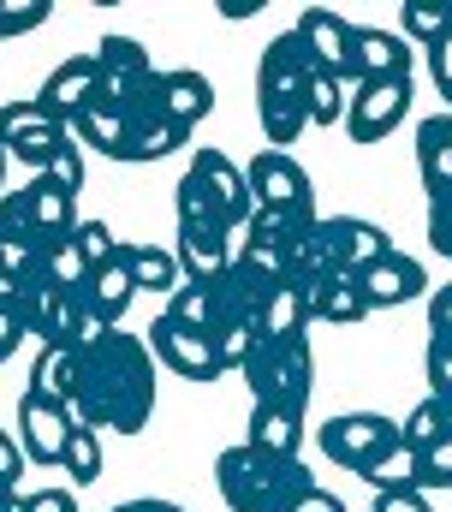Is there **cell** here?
<instances>
[{"label":"cell","instance_id":"1","mask_svg":"<svg viewBox=\"0 0 452 512\" xmlns=\"http://www.w3.org/2000/svg\"><path fill=\"white\" fill-rule=\"evenodd\" d=\"M78 423L102 435H143L155 417V352L149 340L113 328L108 340L84 346V376H78Z\"/></svg>","mask_w":452,"mask_h":512},{"label":"cell","instance_id":"2","mask_svg":"<svg viewBox=\"0 0 452 512\" xmlns=\"http://www.w3.org/2000/svg\"><path fill=\"white\" fill-rule=\"evenodd\" d=\"M310 78H316V60L304 36L280 30L256 60V120H262L268 149H292L310 131Z\"/></svg>","mask_w":452,"mask_h":512},{"label":"cell","instance_id":"3","mask_svg":"<svg viewBox=\"0 0 452 512\" xmlns=\"http://www.w3.org/2000/svg\"><path fill=\"white\" fill-rule=\"evenodd\" d=\"M215 489L232 512H292L310 489V465L304 459H286V453H268L256 441H238L215 459Z\"/></svg>","mask_w":452,"mask_h":512},{"label":"cell","instance_id":"4","mask_svg":"<svg viewBox=\"0 0 452 512\" xmlns=\"http://www.w3.org/2000/svg\"><path fill=\"white\" fill-rule=\"evenodd\" d=\"M179 227H221V233H244L250 215H256V197L244 185V167L226 155V149H191V167L179 179Z\"/></svg>","mask_w":452,"mask_h":512},{"label":"cell","instance_id":"5","mask_svg":"<svg viewBox=\"0 0 452 512\" xmlns=\"http://www.w3.org/2000/svg\"><path fill=\"white\" fill-rule=\"evenodd\" d=\"M244 382L256 393V405H280V411H310V387H316V358H310V334L292 340H262V352L250 358Z\"/></svg>","mask_w":452,"mask_h":512},{"label":"cell","instance_id":"6","mask_svg":"<svg viewBox=\"0 0 452 512\" xmlns=\"http://www.w3.org/2000/svg\"><path fill=\"white\" fill-rule=\"evenodd\" d=\"M0 292H12V304H18V316H24V328H30V340H42V346H72V322H78L84 292H66V286L48 274L42 256H36L24 274H12Z\"/></svg>","mask_w":452,"mask_h":512},{"label":"cell","instance_id":"7","mask_svg":"<svg viewBox=\"0 0 452 512\" xmlns=\"http://www.w3.org/2000/svg\"><path fill=\"white\" fill-rule=\"evenodd\" d=\"M244 185H250L256 209H268V215L322 221V215H316V185H310V173H304V167H298L286 149H262V155H250V167H244Z\"/></svg>","mask_w":452,"mask_h":512},{"label":"cell","instance_id":"8","mask_svg":"<svg viewBox=\"0 0 452 512\" xmlns=\"http://www.w3.org/2000/svg\"><path fill=\"white\" fill-rule=\"evenodd\" d=\"M316 441H322V453L334 459L339 471L363 477V471L399 441V423L381 417V411H339V417H328V423L316 429Z\"/></svg>","mask_w":452,"mask_h":512},{"label":"cell","instance_id":"9","mask_svg":"<svg viewBox=\"0 0 452 512\" xmlns=\"http://www.w3.org/2000/svg\"><path fill=\"white\" fill-rule=\"evenodd\" d=\"M149 352H155V364H167L179 382H221L226 364H221V346L209 340V334H197V328H185L179 316H155L149 322Z\"/></svg>","mask_w":452,"mask_h":512},{"label":"cell","instance_id":"10","mask_svg":"<svg viewBox=\"0 0 452 512\" xmlns=\"http://www.w3.org/2000/svg\"><path fill=\"white\" fill-rule=\"evenodd\" d=\"M96 72H102V102H113V108H143L149 90H155V78H161L155 60H149V48L137 36H119V30L102 36Z\"/></svg>","mask_w":452,"mask_h":512},{"label":"cell","instance_id":"11","mask_svg":"<svg viewBox=\"0 0 452 512\" xmlns=\"http://www.w3.org/2000/svg\"><path fill=\"white\" fill-rule=\"evenodd\" d=\"M0 137H6V155H12V161L48 173V161L66 149L72 126H60V120L42 114L36 102H6V108H0Z\"/></svg>","mask_w":452,"mask_h":512},{"label":"cell","instance_id":"12","mask_svg":"<svg viewBox=\"0 0 452 512\" xmlns=\"http://www.w3.org/2000/svg\"><path fill=\"white\" fill-rule=\"evenodd\" d=\"M411 114V78H381V84H357L351 108H345V137L351 143H381L393 126H405Z\"/></svg>","mask_w":452,"mask_h":512},{"label":"cell","instance_id":"13","mask_svg":"<svg viewBox=\"0 0 452 512\" xmlns=\"http://www.w3.org/2000/svg\"><path fill=\"white\" fill-rule=\"evenodd\" d=\"M381 78H411V42L399 30H387V24H357L351 66H345V90L381 84Z\"/></svg>","mask_w":452,"mask_h":512},{"label":"cell","instance_id":"14","mask_svg":"<svg viewBox=\"0 0 452 512\" xmlns=\"http://www.w3.org/2000/svg\"><path fill=\"white\" fill-rule=\"evenodd\" d=\"M72 423H78L72 405H54L42 393H24L18 399V441H24L30 465H60L66 459V441H72Z\"/></svg>","mask_w":452,"mask_h":512},{"label":"cell","instance_id":"15","mask_svg":"<svg viewBox=\"0 0 452 512\" xmlns=\"http://www.w3.org/2000/svg\"><path fill=\"white\" fill-rule=\"evenodd\" d=\"M102 102V72H96V54H78V60H60L54 72H48V84L36 90V108L42 114H54L60 126H72L84 108H96Z\"/></svg>","mask_w":452,"mask_h":512},{"label":"cell","instance_id":"16","mask_svg":"<svg viewBox=\"0 0 452 512\" xmlns=\"http://www.w3.org/2000/svg\"><path fill=\"white\" fill-rule=\"evenodd\" d=\"M238 310H250V304L232 292V280H179V292L167 298V316H179L185 328H197L209 340L221 334Z\"/></svg>","mask_w":452,"mask_h":512},{"label":"cell","instance_id":"17","mask_svg":"<svg viewBox=\"0 0 452 512\" xmlns=\"http://www.w3.org/2000/svg\"><path fill=\"white\" fill-rule=\"evenodd\" d=\"M357 286H363L369 310H399V304H411V298H429V292H435V286H429L423 256H405V251H387L375 268H363V274H357Z\"/></svg>","mask_w":452,"mask_h":512},{"label":"cell","instance_id":"18","mask_svg":"<svg viewBox=\"0 0 452 512\" xmlns=\"http://www.w3.org/2000/svg\"><path fill=\"white\" fill-rule=\"evenodd\" d=\"M322 239H328V262L339 274H363V268H375L381 256L393 251L387 227H375L363 215H322Z\"/></svg>","mask_w":452,"mask_h":512},{"label":"cell","instance_id":"19","mask_svg":"<svg viewBox=\"0 0 452 512\" xmlns=\"http://www.w3.org/2000/svg\"><path fill=\"white\" fill-rule=\"evenodd\" d=\"M149 102H155L167 120H179V126H203V120L215 114V84H209L197 66H173V72L155 78Z\"/></svg>","mask_w":452,"mask_h":512},{"label":"cell","instance_id":"20","mask_svg":"<svg viewBox=\"0 0 452 512\" xmlns=\"http://www.w3.org/2000/svg\"><path fill=\"white\" fill-rule=\"evenodd\" d=\"M292 30L304 36V48H310L316 72H334V78H345V66H351V36H357V24H345L334 6H310V12H298V24H292Z\"/></svg>","mask_w":452,"mask_h":512},{"label":"cell","instance_id":"21","mask_svg":"<svg viewBox=\"0 0 452 512\" xmlns=\"http://www.w3.org/2000/svg\"><path fill=\"white\" fill-rule=\"evenodd\" d=\"M304 292V304H310V322H334V328H357L363 316H375L369 310V298H363V286H357V274H322V280H310V286H298Z\"/></svg>","mask_w":452,"mask_h":512},{"label":"cell","instance_id":"22","mask_svg":"<svg viewBox=\"0 0 452 512\" xmlns=\"http://www.w3.org/2000/svg\"><path fill=\"white\" fill-rule=\"evenodd\" d=\"M24 197H30V227H36V245H42V251L78 233V197H72V191H60L54 179L36 173V179L24 185Z\"/></svg>","mask_w":452,"mask_h":512},{"label":"cell","instance_id":"23","mask_svg":"<svg viewBox=\"0 0 452 512\" xmlns=\"http://www.w3.org/2000/svg\"><path fill=\"white\" fill-rule=\"evenodd\" d=\"M232 233L221 227H179V268H185V280H226L232 274Z\"/></svg>","mask_w":452,"mask_h":512},{"label":"cell","instance_id":"24","mask_svg":"<svg viewBox=\"0 0 452 512\" xmlns=\"http://www.w3.org/2000/svg\"><path fill=\"white\" fill-rule=\"evenodd\" d=\"M185 143H191V126L167 120L155 102L131 108V143H125V161H161V155H173V149H185Z\"/></svg>","mask_w":452,"mask_h":512},{"label":"cell","instance_id":"25","mask_svg":"<svg viewBox=\"0 0 452 512\" xmlns=\"http://www.w3.org/2000/svg\"><path fill=\"white\" fill-rule=\"evenodd\" d=\"M78 376H84L78 346H42L36 364H30V393H42L54 405H78Z\"/></svg>","mask_w":452,"mask_h":512},{"label":"cell","instance_id":"26","mask_svg":"<svg viewBox=\"0 0 452 512\" xmlns=\"http://www.w3.org/2000/svg\"><path fill=\"white\" fill-rule=\"evenodd\" d=\"M417 173H423V191L429 197L452 191V114L447 108L417 126Z\"/></svg>","mask_w":452,"mask_h":512},{"label":"cell","instance_id":"27","mask_svg":"<svg viewBox=\"0 0 452 512\" xmlns=\"http://www.w3.org/2000/svg\"><path fill=\"white\" fill-rule=\"evenodd\" d=\"M72 137L84 149H102L113 161H125V143H131V108H113V102H96L72 120Z\"/></svg>","mask_w":452,"mask_h":512},{"label":"cell","instance_id":"28","mask_svg":"<svg viewBox=\"0 0 452 512\" xmlns=\"http://www.w3.org/2000/svg\"><path fill=\"white\" fill-rule=\"evenodd\" d=\"M125 268H131V280H137V292H167V298H173L179 280H185L173 245H125Z\"/></svg>","mask_w":452,"mask_h":512},{"label":"cell","instance_id":"29","mask_svg":"<svg viewBox=\"0 0 452 512\" xmlns=\"http://www.w3.org/2000/svg\"><path fill=\"white\" fill-rule=\"evenodd\" d=\"M244 441L298 459V447H304V417H298V411H280V405H250V429H244Z\"/></svg>","mask_w":452,"mask_h":512},{"label":"cell","instance_id":"30","mask_svg":"<svg viewBox=\"0 0 452 512\" xmlns=\"http://www.w3.org/2000/svg\"><path fill=\"white\" fill-rule=\"evenodd\" d=\"M84 298H90V310H96V316H108L113 328H119V316H125V310H131V298H137V280H131V268H125V251L113 256L108 268H96V274H90Z\"/></svg>","mask_w":452,"mask_h":512},{"label":"cell","instance_id":"31","mask_svg":"<svg viewBox=\"0 0 452 512\" xmlns=\"http://www.w3.org/2000/svg\"><path fill=\"white\" fill-rule=\"evenodd\" d=\"M292 334H310V304H304V292L286 280V286L262 304V340H292Z\"/></svg>","mask_w":452,"mask_h":512},{"label":"cell","instance_id":"32","mask_svg":"<svg viewBox=\"0 0 452 512\" xmlns=\"http://www.w3.org/2000/svg\"><path fill=\"white\" fill-rule=\"evenodd\" d=\"M60 471H66V483H72V489L96 483V477H102V429H90V423H72V441H66V459H60Z\"/></svg>","mask_w":452,"mask_h":512},{"label":"cell","instance_id":"33","mask_svg":"<svg viewBox=\"0 0 452 512\" xmlns=\"http://www.w3.org/2000/svg\"><path fill=\"white\" fill-rule=\"evenodd\" d=\"M417 447H405V441H393L369 471H363V483L375 489V495H393V489H417Z\"/></svg>","mask_w":452,"mask_h":512},{"label":"cell","instance_id":"34","mask_svg":"<svg viewBox=\"0 0 452 512\" xmlns=\"http://www.w3.org/2000/svg\"><path fill=\"white\" fill-rule=\"evenodd\" d=\"M452 30V6H429V0H411L405 12H399V36L411 42V48H435L441 36Z\"/></svg>","mask_w":452,"mask_h":512},{"label":"cell","instance_id":"35","mask_svg":"<svg viewBox=\"0 0 452 512\" xmlns=\"http://www.w3.org/2000/svg\"><path fill=\"white\" fill-rule=\"evenodd\" d=\"M345 108H351L345 78L316 72V78H310V126H345Z\"/></svg>","mask_w":452,"mask_h":512},{"label":"cell","instance_id":"36","mask_svg":"<svg viewBox=\"0 0 452 512\" xmlns=\"http://www.w3.org/2000/svg\"><path fill=\"white\" fill-rule=\"evenodd\" d=\"M399 441H405V447H417V453H429V447L441 441V399H435V393L411 405V417L399 423Z\"/></svg>","mask_w":452,"mask_h":512},{"label":"cell","instance_id":"37","mask_svg":"<svg viewBox=\"0 0 452 512\" xmlns=\"http://www.w3.org/2000/svg\"><path fill=\"white\" fill-rule=\"evenodd\" d=\"M54 18V0H0V42L12 36H30Z\"/></svg>","mask_w":452,"mask_h":512},{"label":"cell","instance_id":"38","mask_svg":"<svg viewBox=\"0 0 452 512\" xmlns=\"http://www.w3.org/2000/svg\"><path fill=\"white\" fill-rule=\"evenodd\" d=\"M42 262H48V274H54L66 292H84V286H90V262H84V251H78V239L48 245V251H42Z\"/></svg>","mask_w":452,"mask_h":512},{"label":"cell","instance_id":"39","mask_svg":"<svg viewBox=\"0 0 452 512\" xmlns=\"http://www.w3.org/2000/svg\"><path fill=\"white\" fill-rule=\"evenodd\" d=\"M72 239H78V251H84V262H90V274H96V268H108L113 256L125 251V245L108 233V221H78V233H72Z\"/></svg>","mask_w":452,"mask_h":512},{"label":"cell","instance_id":"40","mask_svg":"<svg viewBox=\"0 0 452 512\" xmlns=\"http://www.w3.org/2000/svg\"><path fill=\"white\" fill-rule=\"evenodd\" d=\"M417 489H452V435H441L423 459H417Z\"/></svg>","mask_w":452,"mask_h":512},{"label":"cell","instance_id":"41","mask_svg":"<svg viewBox=\"0 0 452 512\" xmlns=\"http://www.w3.org/2000/svg\"><path fill=\"white\" fill-rule=\"evenodd\" d=\"M42 179H54L60 191H72V197H78V191H84V143H78V137H66V149L48 161V173H42Z\"/></svg>","mask_w":452,"mask_h":512},{"label":"cell","instance_id":"42","mask_svg":"<svg viewBox=\"0 0 452 512\" xmlns=\"http://www.w3.org/2000/svg\"><path fill=\"white\" fill-rule=\"evenodd\" d=\"M12 512H78V489L72 483H60V489H30V495H18Z\"/></svg>","mask_w":452,"mask_h":512},{"label":"cell","instance_id":"43","mask_svg":"<svg viewBox=\"0 0 452 512\" xmlns=\"http://www.w3.org/2000/svg\"><path fill=\"white\" fill-rule=\"evenodd\" d=\"M423 370H429V393H435V399H447V393H452V340H435V334H429Z\"/></svg>","mask_w":452,"mask_h":512},{"label":"cell","instance_id":"44","mask_svg":"<svg viewBox=\"0 0 452 512\" xmlns=\"http://www.w3.org/2000/svg\"><path fill=\"white\" fill-rule=\"evenodd\" d=\"M30 340V328H24V316H18V304H12V292H0V364H12V352Z\"/></svg>","mask_w":452,"mask_h":512},{"label":"cell","instance_id":"45","mask_svg":"<svg viewBox=\"0 0 452 512\" xmlns=\"http://www.w3.org/2000/svg\"><path fill=\"white\" fill-rule=\"evenodd\" d=\"M429 245L441 256H452V191L429 197Z\"/></svg>","mask_w":452,"mask_h":512},{"label":"cell","instance_id":"46","mask_svg":"<svg viewBox=\"0 0 452 512\" xmlns=\"http://www.w3.org/2000/svg\"><path fill=\"white\" fill-rule=\"evenodd\" d=\"M423 54H429V78H435V90H441V102H447V114H452V30L435 48H423Z\"/></svg>","mask_w":452,"mask_h":512},{"label":"cell","instance_id":"47","mask_svg":"<svg viewBox=\"0 0 452 512\" xmlns=\"http://www.w3.org/2000/svg\"><path fill=\"white\" fill-rule=\"evenodd\" d=\"M24 465H30L24 441H18L12 429H0V483H6V489H12V483H24Z\"/></svg>","mask_w":452,"mask_h":512},{"label":"cell","instance_id":"48","mask_svg":"<svg viewBox=\"0 0 452 512\" xmlns=\"http://www.w3.org/2000/svg\"><path fill=\"white\" fill-rule=\"evenodd\" d=\"M429 334L435 340H452V280H441L429 292Z\"/></svg>","mask_w":452,"mask_h":512},{"label":"cell","instance_id":"49","mask_svg":"<svg viewBox=\"0 0 452 512\" xmlns=\"http://www.w3.org/2000/svg\"><path fill=\"white\" fill-rule=\"evenodd\" d=\"M375 512H435L423 489H393V495H375Z\"/></svg>","mask_w":452,"mask_h":512},{"label":"cell","instance_id":"50","mask_svg":"<svg viewBox=\"0 0 452 512\" xmlns=\"http://www.w3.org/2000/svg\"><path fill=\"white\" fill-rule=\"evenodd\" d=\"M292 512H345V501H339L334 489H322V483H316V489H310V495H304Z\"/></svg>","mask_w":452,"mask_h":512},{"label":"cell","instance_id":"51","mask_svg":"<svg viewBox=\"0 0 452 512\" xmlns=\"http://www.w3.org/2000/svg\"><path fill=\"white\" fill-rule=\"evenodd\" d=\"M113 512H191V507H179V501H161V495H137V501H119Z\"/></svg>","mask_w":452,"mask_h":512},{"label":"cell","instance_id":"52","mask_svg":"<svg viewBox=\"0 0 452 512\" xmlns=\"http://www.w3.org/2000/svg\"><path fill=\"white\" fill-rule=\"evenodd\" d=\"M221 6V18H256L262 12V0H215Z\"/></svg>","mask_w":452,"mask_h":512},{"label":"cell","instance_id":"53","mask_svg":"<svg viewBox=\"0 0 452 512\" xmlns=\"http://www.w3.org/2000/svg\"><path fill=\"white\" fill-rule=\"evenodd\" d=\"M441 435H452V393L441 399Z\"/></svg>","mask_w":452,"mask_h":512},{"label":"cell","instance_id":"54","mask_svg":"<svg viewBox=\"0 0 452 512\" xmlns=\"http://www.w3.org/2000/svg\"><path fill=\"white\" fill-rule=\"evenodd\" d=\"M0 197H6V137H0Z\"/></svg>","mask_w":452,"mask_h":512}]
</instances>
